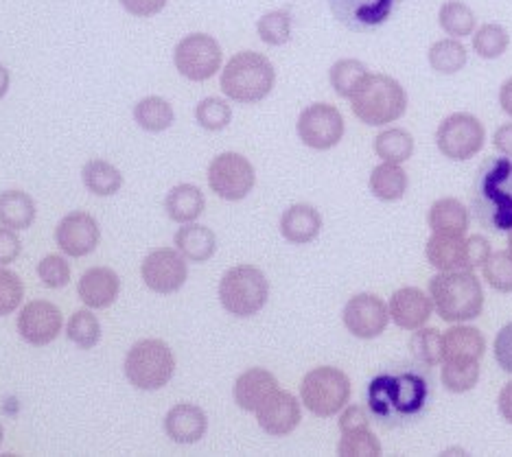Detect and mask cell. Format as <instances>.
Segmentation results:
<instances>
[{
	"label": "cell",
	"instance_id": "obj_51",
	"mask_svg": "<svg viewBox=\"0 0 512 457\" xmlns=\"http://www.w3.org/2000/svg\"><path fill=\"white\" fill-rule=\"evenodd\" d=\"M121 7L136 18H151L167 7L169 0H119Z\"/></svg>",
	"mask_w": 512,
	"mask_h": 457
},
{
	"label": "cell",
	"instance_id": "obj_38",
	"mask_svg": "<svg viewBox=\"0 0 512 457\" xmlns=\"http://www.w3.org/2000/svg\"><path fill=\"white\" fill-rule=\"evenodd\" d=\"M66 337L81 350L95 348L101 339V324L97 320V315L88 309L75 311L71 315V320H68Z\"/></svg>",
	"mask_w": 512,
	"mask_h": 457
},
{
	"label": "cell",
	"instance_id": "obj_7",
	"mask_svg": "<svg viewBox=\"0 0 512 457\" xmlns=\"http://www.w3.org/2000/svg\"><path fill=\"white\" fill-rule=\"evenodd\" d=\"M270 298V283L259 267L237 265L219 283V302L235 318H252Z\"/></svg>",
	"mask_w": 512,
	"mask_h": 457
},
{
	"label": "cell",
	"instance_id": "obj_43",
	"mask_svg": "<svg viewBox=\"0 0 512 457\" xmlns=\"http://www.w3.org/2000/svg\"><path fill=\"white\" fill-rule=\"evenodd\" d=\"M383 447L379 438L370 429H357L342 433L340 442H337V455L342 457H379Z\"/></svg>",
	"mask_w": 512,
	"mask_h": 457
},
{
	"label": "cell",
	"instance_id": "obj_50",
	"mask_svg": "<svg viewBox=\"0 0 512 457\" xmlns=\"http://www.w3.org/2000/svg\"><path fill=\"white\" fill-rule=\"evenodd\" d=\"M370 418L362 405H346L340 412V431H357V429H368Z\"/></svg>",
	"mask_w": 512,
	"mask_h": 457
},
{
	"label": "cell",
	"instance_id": "obj_21",
	"mask_svg": "<svg viewBox=\"0 0 512 457\" xmlns=\"http://www.w3.org/2000/svg\"><path fill=\"white\" fill-rule=\"evenodd\" d=\"M208 418L202 407L178 403L165 416V433L176 444H195L206 436Z\"/></svg>",
	"mask_w": 512,
	"mask_h": 457
},
{
	"label": "cell",
	"instance_id": "obj_17",
	"mask_svg": "<svg viewBox=\"0 0 512 457\" xmlns=\"http://www.w3.org/2000/svg\"><path fill=\"white\" fill-rule=\"evenodd\" d=\"M329 7L348 31L364 33L381 27L392 16L394 0H329Z\"/></svg>",
	"mask_w": 512,
	"mask_h": 457
},
{
	"label": "cell",
	"instance_id": "obj_12",
	"mask_svg": "<svg viewBox=\"0 0 512 457\" xmlns=\"http://www.w3.org/2000/svg\"><path fill=\"white\" fill-rule=\"evenodd\" d=\"M296 132L302 145L316 151H327L340 145L344 138V116L331 103H313L300 112Z\"/></svg>",
	"mask_w": 512,
	"mask_h": 457
},
{
	"label": "cell",
	"instance_id": "obj_41",
	"mask_svg": "<svg viewBox=\"0 0 512 457\" xmlns=\"http://www.w3.org/2000/svg\"><path fill=\"white\" fill-rule=\"evenodd\" d=\"M256 33H259V38L270 46L287 44L292 40V14L285 9L267 11V14L256 22Z\"/></svg>",
	"mask_w": 512,
	"mask_h": 457
},
{
	"label": "cell",
	"instance_id": "obj_35",
	"mask_svg": "<svg viewBox=\"0 0 512 457\" xmlns=\"http://www.w3.org/2000/svg\"><path fill=\"white\" fill-rule=\"evenodd\" d=\"M368 68L364 62L353 60V57H346V60H337L329 70V81L331 88L337 97L351 99L355 90L362 86V81L368 77Z\"/></svg>",
	"mask_w": 512,
	"mask_h": 457
},
{
	"label": "cell",
	"instance_id": "obj_11",
	"mask_svg": "<svg viewBox=\"0 0 512 457\" xmlns=\"http://www.w3.org/2000/svg\"><path fill=\"white\" fill-rule=\"evenodd\" d=\"M206 178L217 197L226 199V202H241L254 189L256 171L246 156L237 154V151H226L208 164Z\"/></svg>",
	"mask_w": 512,
	"mask_h": 457
},
{
	"label": "cell",
	"instance_id": "obj_26",
	"mask_svg": "<svg viewBox=\"0 0 512 457\" xmlns=\"http://www.w3.org/2000/svg\"><path fill=\"white\" fill-rule=\"evenodd\" d=\"M173 243H176V250L184 259L191 263H206L217 252L215 232L208 226L195 224V221L193 224H182L176 237H173Z\"/></svg>",
	"mask_w": 512,
	"mask_h": 457
},
{
	"label": "cell",
	"instance_id": "obj_22",
	"mask_svg": "<svg viewBox=\"0 0 512 457\" xmlns=\"http://www.w3.org/2000/svg\"><path fill=\"white\" fill-rule=\"evenodd\" d=\"M486 353V339L473 326H451L442 335V363H473Z\"/></svg>",
	"mask_w": 512,
	"mask_h": 457
},
{
	"label": "cell",
	"instance_id": "obj_28",
	"mask_svg": "<svg viewBox=\"0 0 512 457\" xmlns=\"http://www.w3.org/2000/svg\"><path fill=\"white\" fill-rule=\"evenodd\" d=\"M407 184H410L407 173L401 164L394 162H381L379 167L370 171L368 178L370 193L381 199V202H399L407 193Z\"/></svg>",
	"mask_w": 512,
	"mask_h": 457
},
{
	"label": "cell",
	"instance_id": "obj_2",
	"mask_svg": "<svg viewBox=\"0 0 512 457\" xmlns=\"http://www.w3.org/2000/svg\"><path fill=\"white\" fill-rule=\"evenodd\" d=\"M471 213L488 232L512 230V158H488L477 169Z\"/></svg>",
	"mask_w": 512,
	"mask_h": 457
},
{
	"label": "cell",
	"instance_id": "obj_24",
	"mask_svg": "<svg viewBox=\"0 0 512 457\" xmlns=\"http://www.w3.org/2000/svg\"><path fill=\"white\" fill-rule=\"evenodd\" d=\"M427 224L434 234H442V237H464L471 224V215L460 199L442 197L429 208Z\"/></svg>",
	"mask_w": 512,
	"mask_h": 457
},
{
	"label": "cell",
	"instance_id": "obj_44",
	"mask_svg": "<svg viewBox=\"0 0 512 457\" xmlns=\"http://www.w3.org/2000/svg\"><path fill=\"white\" fill-rule=\"evenodd\" d=\"M484 280L499 294H512V254L508 250L491 252L482 265Z\"/></svg>",
	"mask_w": 512,
	"mask_h": 457
},
{
	"label": "cell",
	"instance_id": "obj_9",
	"mask_svg": "<svg viewBox=\"0 0 512 457\" xmlns=\"http://www.w3.org/2000/svg\"><path fill=\"white\" fill-rule=\"evenodd\" d=\"M486 140V130L477 116L456 112L447 116L436 130V147L451 162H467L480 154Z\"/></svg>",
	"mask_w": 512,
	"mask_h": 457
},
{
	"label": "cell",
	"instance_id": "obj_39",
	"mask_svg": "<svg viewBox=\"0 0 512 457\" xmlns=\"http://www.w3.org/2000/svg\"><path fill=\"white\" fill-rule=\"evenodd\" d=\"M410 350L421 366H438L442 363V333L438 328H416V333L410 337Z\"/></svg>",
	"mask_w": 512,
	"mask_h": 457
},
{
	"label": "cell",
	"instance_id": "obj_5",
	"mask_svg": "<svg viewBox=\"0 0 512 457\" xmlns=\"http://www.w3.org/2000/svg\"><path fill=\"white\" fill-rule=\"evenodd\" d=\"M348 101L353 114L368 127L390 125L407 112V92L390 75L370 73Z\"/></svg>",
	"mask_w": 512,
	"mask_h": 457
},
{
	"label": "cell",
	"instance_id": "obj_19",
	"mask_svg": "<svg viewBox=\"0 0 512 457\" xmlns=\"http://www.w3.org/2000/svg\"><path fill=\"white\" fill-rule=\"evenodd\" d=\"M390 320L403 331H416L429 322L434 313V302L418 287H401L392 294L390 304Z\"/></svg>",
	"mask_w": 512,
	"mask_h": 457
},
{
	"label": "cell",
	"instance_id": "obj_16",
	"mask_svg": "<svg viewBox=\"0 0 512 457\" xmlns=\"http://www.w3.org/2000/svg\"><path fill=\"white\" fill-rule=\"evenodd\" d=\"M64 318L55 304L46 300H33L22 307L18 315V333L31 346H46L62 333Z\"/></svg>",
	"mask_w": 512,
	"mask_h": 457
},
{
	"label": "cell",
	"instance_id": "obj_53",
	"mask_svg": "<svg viewBox=\"0 0 512 457\" xmlns=\"http://www.w3.org/2000/svg\"><path fill=\"white\" fill-rule=\"evenodd\" d=\"M497 407H499V414H502V418L506 420V423L512 425V381H508L504 385V390L499 392Z\"/></svg>",
	"mask_w": 512,
	"mask_h": 457
},
{
	"label": "cell",
	"instance_id": "obj_27",
	"mask_svg": "<svg viewBox=\"0 0 512 457\" xmlns=\"http://www.w3.org/2000/svg\"><path fill=\"white\" fill-rule=\"evenodd\" d=\"M206 208V197L200 186L195 184H178L165 197L167 217L176 224H193L202 217Z\"/></svg>",
	"mask_w": 512,
	"mask_h": 457
},
{
	"label": "cell",
	"instance_id": "obj_1",
	"mask_svg": "<svg viewBox=\"0 0 512 457\" xmlns=\"http://www.w3.org/2000/svg\"><path fill=\"white\" fill-rule=\"evenodd\" d=\"M429 396H432V385L418 370L381 372L368 383L370 414L383 427L412 423L427 409Z\"/></svg>",
	"mask_w": 512,
	"mask_h": 457
},
{
	"label": "cell",
	"instance_id": "obj_46",
	"mask_svg": "<svg viewBox=\"0 0 512 457\" xmlns=\"http://www.w3.org/2000/svg\"><path fill=\"white\" fill-rule=\"evenodd\" d=\"M38 276L44 283V287L62 289V287L68 285V280H71V265H68L64 256L49 254L40 261Z\"/></svg>",
	"mask_w": 512,
	"mask_h": 457
},
{
	"label": "cell",
	"instance_id": "obj_25",
	"mask_svg": "<svg viewBox=\"0 0 512 457\" xmlns=\"http://www.w3.org/2000/svg\"><path fill=\"white\" fill-rule=\"evenodd\" d=\"M322 232V215L311 204L289 206L281 217V234L294 245H307Z\"/></svg>",
	"mask_w": 512,
	"mask_h": 457
},
{
	"label": "cell",
	"instance_id": "obj_23",
	"mask_svg": "<svg viewBox=\"0 0 512 457\" xmlns=\"http://www.w3.org/2000/svg\"><path fill=\"white\" fill-rule=\"evenodd\" d=\"M278 390V381L270 370L250 368L235 381V403L243 412H256Z\"/></svg>",
	"mask_w": 512,
	"mask_h": 457
},
{
	"label": "cell",
	"instance_id": "obj_15",
	"mask_svg": "<svg viewBox=\"0 0 512 457\" xmlns=\"http://www.w3.org/2000/svg\"><path fill=\"white\" fill-rule=\"evenodd\" d=\"M55 241L57 248L66 256L81 259V256H88L97 250V245L101 241V228L95 217L75 210V213H68L60 224H57Z\"/></svg>",
	"mask_w": 512,
	"mask_h": 457
},
{
	"label": "cell",
	"instance_id": "obj_56",
	"mask_svg": "<svg viewBox=\"0 0 512 457\" xmlns=\"http://www.w3.org/2000/svg\"><path fill=\"white\" fill-rule=\"evenodd\" d=\"M508 252L512 254V230L508 232Z\"/></svg>",
	"mask_w": 512,
	"mask_h": 457
},
{
	"label": "cell",
	"instance_id": "obj_49",
	"mask_svg": "<svg viewBox=\"0 0 512 457\" xmlns=\"http://www.w3.org/2000/svg\"><path fill=\"white\" fill-rule=\"evenodd\" d=\"M22 252V241L11 228H0V267L14 263Z\"/></svg>",
	"mask_w": 512,
	"mask_h": 457
},
{
	"label": "cell",
	"instance_id": "obj_31",
	"mask_svg": "<svg viewBox=\"0 0 512 457\" xmlns=\"http://www.w3.org/2000/svg\"><path fill=\"white\" fill-rule=\"evenodd\" d=\"M134 121L145 132L160 134L169 130L176 121L173 105L162 97H145L134 105Z\"/></svg>",
	"mask_w": 512,
	"mask_h": 457
},
{
	"label": "cell",
	"instance_id": "obj_54",
	"mask_svg": "<svg viewBox=\"0 0 512 457\" xmlns=\"http://www.w3.org/2000/svg\"><path fill=\"white\" fill-rule=\"evenodd\" d=\"M499 105H502V110L512 119V79L504 81V86L499 88Z\"/></svg>",
	"mask_w": 512,
	"mask_h": 457
},
{
	"label": "cell",
	"instance_id": "obj_55",
	"mask_svg": "<svg viewBox=\"0 0 512 457\" xmlns=\"http://www.w3.org/2000/svg\"><path fill=\"white\" fill-rule=\"evenodd\" d=\"M9 84H11L9 70L3 64H0V99H3L7 92H9Z\"/></svg>",
	"mask_w": 512,
	"mask_h": 457
},
{
	"label": "cell",
	"instance_id": "obj_42",
	"mask_svg": "<svg viewBox=\"0 0 512 457\" xmlns=\"http://www.w3.org/2000/svg\"><path fill=\"white\" fill-rule=\"evenodd\" d=\"M195 121L206 132L226 130L232 121V108L226 99L206 97L195 105Z\"/></svg>",
	"mask_w": 512,
	"mask_h": 457
},
{
	"label": "cell",
	"instance_id": "obj_6",
	"mask_svg": "<svg viewBox=\"0 0 512 457\" xmlns=\"http://www.w3.org/2000/svg\"><path fill=\"white\" fill-rule=\"evenodd\" d=\"M176 357L162 339H141L125 357V377L136 390L156 392L173 379Z\"/></svg>",
	"mask_w": 512,
	"mask_h": 457
},
{
	"label": "cell",
	"instance_id": "obj_3",
	"mask_svg": "<svg viewBox=\"0 0 512 457\" xmlns=\"http://www.w3.org/2000/svg\"><path fill=\"white\" fill-rule=\"evenodd\" d=\"M429 298L440 320L462 324L480 318L484 309V289L473 272H438L429 280Z\"/></svg>",
	"mask_w": 512,
	"mask_h": 457
},
{
	"label": "cell",
	"instance_id": "obj_30",
	"mask_svg": "<svg viewBox=\"0 0 512 457\" xmlns=\"http://www.w3.org/2000/svg\"><path fill=\"white\" fill-rule=\"evenodd\" d=\"M36 202L22 191L0 193V226L11 230H29L36 221Z\"/></svg>",
	"mask_w": 512,
	"mask_h": 457
},
{
	"label": "cell",
	"instance_id": "obj_40",
	"mask_svg": "<svg viewBox=\"0 0 512 457\" xmlns=\"http://www.w3.org/2000/svg\"><path fill=\"white\" fill-rule=\"evenodd\" d=\"M442 388L451 394L471 392L480 381V361L473 363H442Z\"/></svg>",
	"mask_w": 512,
	"mask_h": 457
},
{
	"label": "cell",
	"instance_id": "obj_36",
	"mask_svg": "<svg viewBox=\"0 0 512 457\" xmlns=\"http://www.w3.org/2000/svg\"><path fill=\"white\" fill-rule=\"evenodd\" d=\"M438 25L447 35H451V38L462 40L473 35L477 18L469 5L460 3V0H449V3L442 5L438 11Z\"/></svg>",
	"mask_w": 512,
	"mask_h": 457
},
{
	"label": "cell",
	"instance_id": "obj_13",
	"mask_svg": "<svg viewBox=\"0 0 512 457\" xmlns=\"http://www.w3.org/2000/svg\"><path fill=\"white\" fill-rule=\"evenodd\" d=\"M141 276L147 289L169 296L184 287L186 278H189V265H186V259L178 250L160 248L145 256Z\"/></svg>",
	"mask_w": 512,
	"mask_h": 457
},
{
	"label": "cell",
	"instance_id": "obj_45",
	"mask_svg": "<svg viewBox=\"0 0 512 457\" xmlns=\"http://www.w3.org/2000/svg\"><path fill=\"white\" fill-rule=\"evenodd\" d=\"M22 298H25V285H22L20 276L11 269L0 267V318L14 313Z\"/></svg>",
	"mask_w": 512,
	"mask_h": 457
},
{
	"label": "cell",
	"instance_id": "obj_52",
	"mask_svg": "<svg viewBox=\"0 0 512 457\" xmlns=\"http://www.w3.org/2000/svg\"><path fill=\"white\" fill-rule=\"evenodd\" d=\"M493 147L497 154L504 158H512V123L499 125L493 134Z\"/></svg>",
	"mask_w": 512,
	"mask_h": 457
},
{
	"label": "cell",
	"instance_id": "obj_29",
	"mask_svg": "<svg viewBox=\"0 0 512 457\" xmlns=\"http://www.w3.org/2000/svg\"><path fill=\"white\" fill-rule=\"evenodd\" d=\"M425 256L436 272H464V237L432 234L425 245Z\"/></svg>",
	"mask_w": 512,
	"mask_h": 457
},
{
	"label": "cell",
	"instance_id": "obj_14",
	"mask_svg": "<svg viewBox=\"0 0 512 457\" xmlns=\"http://www.w3.org/2000/svg\"><path fill=\"white\" fill-rule=\"evenodd\" d=\"M348 333L357 339H377L390 324L388 304L375 294H357L346 302L342 313Z\"/></svg>",
	"mask_w": 512,
	"mask_h": 457
},
{
	"label": "cell",
	"instance_id": "obj_18",
	"mask_svg": "<svg viewBox=\"0 0 512 457\" xmlns=\"http://www.w3.org/2000/svg\"><path fill=\"white\" fill-rule=\"evenodd\" d=\"M256 423L267 433V436H289L302 420L300 401L289 392L276 390L267 401L256 409Z\"/></svg>",
	"mask_w": 512,
	"mask_h": 457
},
{
	"label": "cell",
	"instance_id": "obj_34",
	"mask_svg": "<svg viewBox=\"0 0 512 457\" xmlns=\"http://www.w3.org/2000/svg\"><path fill=\"white\" fill-rule=\"evenodd\" d=\"M375 154L383 162L403 164L414 154V136L403 127H388L375 138Z\"/></svg>",
	"mask_w": 512,
	"mask_h": 457
},
{
	"label": "cell",
	"instance_id": "obj_8",
	"mask_svg": "<svg viewBox=\"0 0 512 457\" xmlns=\"http://www.w3.org/2000/svg\"><path fill=\"white\" fill-rule=\"evenodd\" d=\"M300 401L313 416H337L351 401V379L333 366L313 368L300 383Z\"/></svg>",
	"mask_w": 512,
	"mask_h": 457
},
{
	"label": "cell",
	"instance_id": "obj_57",
	"mask_svg": "<svg viewBox=\"0 0 512 457\" xmlns=\"http://www.w3.org/2000/svg\"><path fill=\"white\" fill-rule=\"evenodd\" d=\"M3 438H5V431H3V425H0V444H3Z\"/></svg>",
	"mask_w": 512,
	"mask_h": 457
},
{
	"label": "cell",
	"instance_id": "obj_32",
	"mask_svg": "<svg viewBox=\"0 0 512 457\" xmlns=\"http://www.w3.org/2000/svg\"><path fill=\"white\" fill-rule=\"evenodd\" d=\"M81 180L84 186L97 197H112L121 191L123 175L114 167L112 162L106 160H90L81 169Z\"/></svg>",
	"mask_w": 512,
	"mask_h": 457
},
{
	"label": "cell",
	"instance_id": "obj_47",
	"mask_svg": "<svg viewBox=\"0 0 512 457\" xmlns=\"http://www.w3.org/2000/svg\"><path fill=\"white\" fill-rule=\"evenodd\" d=\"M491 252V241L482 234H473V237L464 239V272H473V269L482 267Z\"/></svg>",
	"mask_w": 512,
	"mask_h": 457
},
{
	"label": "cell",
	"instance_id": "obj_33",
	"mask_svg": "<svg viewBox=\"0 0 512 457\" xmlns=\"http://www.w3.org/2000/svg\"><path fill=\"white\" fill-rule=\"evenodd\" d=\"M427 62H429V66L436 70L438 75H456L469 62L467 46H464L456 38L438 40V42L429 46Z\"/></svg>",
	"mask_w": 512,
	"mask_h": 457
},
{
	"label": "cell",
	"instance_id": "obj_48",
	"mask_svg": "<svg viewBox=\"0 0 512 457\" xmlns=\"http://www.w3.org/2000/svg\"><path fill=\"white\" fill-rule=\"evenodd\" d=\"M495 361L504 372L512 374V322L506 324L495 337Z\"/></svg>",
	"mask_w": 512,
	"mask_h": 457
},
{
	"label": "cell",
	"instance_id": "obj_20",
	"mask_svg": "<svg viewBox=\"0 0 512 457\" xmlns=\"http://www.w3.org/2000/svg\"><path fill=\"white\" fill-rule=\"evenodd\" d=\"M77 294L88 309H108L121 294V278L108 267H92L81 274Z\"/></svg>",
	"mask_w": 512,
	"mask_h": 457
},
{
	"label": "cell",
	"instance_id": "obj_37",
	"mask_svg": "<svg viewBox=\"0 0 512 457\" xmlns=\"http://www.w3.org/2000/svg\"><path fill=\"white\" fill-rule=\"evenodd\" d=\"M473 40V51L482 60H499L510 46V35L502 25H495V22H488L482 25L471 35Z\"/></svg>",
	"mask_w": 512,
	"mask_h": 457
},
{
	"label": "cell",
	"instance_id": "obj_4",
	"mask_svg": "<svg viewBox=\"0 0 512 457\" xmlns=\"http://www.w3.org/2000/svg\"><path fill=\"white\" fill-rule=\"evenodd\" d=\"M276 84L274 64L256 51H241L232 55L221 70L219 86L226 99L252 105L270 97Z\"/></svg>",
	"mask_w": 512,
	"mask_h": 457
},
{
	"label": "cell",
	"instance_id": "obj_10",
	"mask_svg": "<svg viewBox=\"0 0 512 457\" xmlns=\"http://www.w3.org/2000/svg\"><path fill=\"white\" fill-rule=\"evenodd\" d=\"M221 53L219 42L208 33H191L184 35L173 51V64L176 70L189 81H208L221 70Z\"/></svg>",
	"mask_w": 512,
	"mask_h": 457
}]
</instances>
